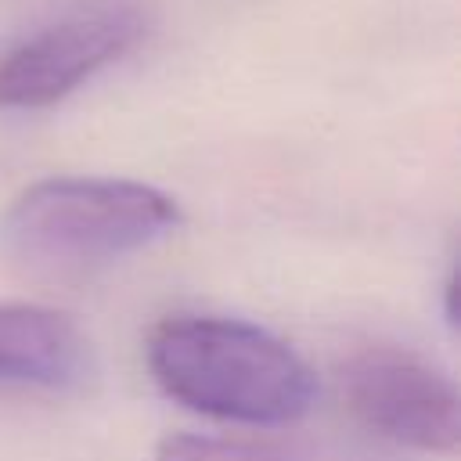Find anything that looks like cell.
Masks as SVG:
<instances>
[{"instance_id": "6da1fadb", "label": "cell", "mask_w": 461, "mask_h": 461, "mask_svg": "<svg viewBox=\"0 0 461 461\" xmlns=\"http://www.w3.org/2000/svg\"><path fill=\"white\" fill-rule=\"evenodd\" d=\"M148 367L169 400L234 425H292L317 400L310 364L274 331L238 317L158 321L148 335Z\"/></svg>"}, {"instance_id": "7a4b0ae2", "label": "cell", "mask_w": 461, "mask_h": 461, "mask_svg": "<svg viewBox=\"0 0 461 461\" xmlns=\"http://www.w3.org/2000/svg\"><path fill=\"white\" fill-rule=\"evenodd\" d=\"M180 227V205L140 180L47 176L29 184L0 220L4 249L32 270H83Z\"/></svg>"}, {"instance_id": "3957f363", "label": "cell", "mask_w": 461, "mask_h": 461, "mask_svg": "<svg viewBox=\"0 0 461 461\" xmlns=\"http://www.w3.org/2000/svg\"><path fill=\"white\" fill-rule=\"evenodd\" d=\"M342 396L360 425L389 443L450 454L461 439L457 385L425 357L400 346L357 349L342 367Z\"/></svg>"}, {"instance_id": "277c9868", "label": "cell", "mask_w": 461, "mask_h": 461, "mask_svg": "<svg viewBox=\"0 0 461 461\" xmlns=\"http://www.w3.org/2000/svg\"><path fill=\"white\" fill-rule=\"evenodd\" d=\"M140 36L133 11H94L36 29L0 50V108H50L119 61Z\"/></svg>"}, {"instance_id": "5b68a950", "label": "cell", "mask_w": 461, "mask_h": 461, "mask_svg": "<svg viewBox=\"0 0 461 461\" xmlns=\"http://www.w3.org/2000/svg\"><path fill=\"white\" fill-rule=\"evenodd\" d=\"M90 378V342L72 317L36 303H0V385L76 389Z\"/></svg>"}, {"instance_id": "8992f818", "label": "cell", "mask_w": 461, "mask_h": 461, "mask_svg": "<svg viewBox=\"0 0 461 461\" xmlns=\"http://www.w3.org/2000/svg\"><path fill=\"white\" fill-rule=\"evenodd\" d=\"M155 461H303L299 454L256 443V439H227V436H198V432H169L155 447Z\"/></svg>"}]
</instances>
